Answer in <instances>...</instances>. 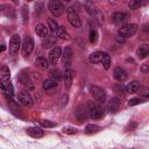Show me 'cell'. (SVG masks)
Instances as JSON below:
<instances>
[{"instance_id": "cell-1", "label": "cell", "mask_w": 149, "mask_h": 149, "mask_svg": "<svg viewBox=\"0 0 149 149\" xmlns=\"http://www.w3.org/2000/svg\"><path fill=\"white\" fill-rule=\"evenodd\" d=\"M87 113L91 119L97 120V119H101L105 115V109L101 106V104L88 101L87 102Z\"/></svg>"}, {"instance_id": "cell-2", "label": "cell", "mask_w": 149, "mask_h": 149, "mask_svg": "<svg viewBox=\"0 0 149 149\" xmlns=\"http://www.w3.org/2000/svg\"><path fill=\"white\" fill-rule=\"evenodd\" d=\"M136 31H137V24H135V23H127V24L122 26L119 29L118 34H119V36H121L123 38H128L130 36H133Z\"/></svg>"}, {"instance_id": "cell-3", "label": "cell", "mask_w": 149, "mask_h": 149, "mask_svg": "<svg viewBox=\"0 0 149 149\" xmlns=\"http://www.w3.org/2000/svg\"><path fill=\"white\" fill-rule=\"evenodd\" d=\"M66 14H68V20H69V22H70V24H71L72 27L79 28V27L81 26V21H80V19H79V15H78V13L74 10L73 7H69V8L66 9Z\"/></svg>"}, {"instance_id": "cell-4", "label": "cell", "mask_w": 149, "mask_h": 149, "mask_svg": "<svg viewBox=\"0 0 149 149\" xmlns=\"http://www.w3.org/2000/svg\"><path fill=\"white\" fill-rule=\"evenodd\" d=\"M64 6H63V3L61 2V1H58V0H51L50 2H49V10H50V13L55 16V17H58V16H61L63 13H64Z\"/></svg>"}, {"instance_id": "cell-5", "label": "cell", "mask_w": 149, "mask_h": 149, "mask_svg": "<svg viewBox=\"0 0 149 149\" xmlns=\"http://www.w3.org/2000/svg\"><path fill=\"white\" fill-rule=\"evenodd\" d=\"M33 49H34V40L31 36L27 35L22 43V56L28 57L33 52Z\"/></svg>"}, {"instance_id": "cell-6", "label": "cell", "mask_w": 149, "mask_h": 149, "mask_svg": "<svg viewBox=\"0 0 149 149\" xmlns=\"http://www.w3.org/2000/svg\"><path fill=\"white\" fill-rule=\"evenodd\" d=\"M91 94L98 101V104H102L106 99V91L100 86H92L91 87Z\"/></svg>"}, {"instance_id": "cell-7", "label": "cell", "mask_w": 149, "mask_h": 149, "mask_svg": "<svg viewBox=\"0 0 149 149\" xmlns=\"http://www.w3.org/2000/svg\"><path fill=\"white\" fill-rule=\"evenodd\" d=\"M21 45V38L19 34H14L9 41V54L12 56H15L19 52V48Z\"/></svg>"}, {"instance_id": "cell-8", "label": "cell", "mask_w": 149, "mask_h": 149, "mask_svg": "<svg viewBox=\"0 0 149 149\" xmlns=\"http://www.w3.org/2000/svg\"><path fill=\"white\" fill-rule=\"evenodd\" d=\"M17 99H19V101H20L23 106H27V107H30V106H33V104H34V100H33V98H31V95L29 94L28 91H22V92H20L19 95H17Z\"/></svg>"}, {"instance_id": "cell-9", "label": "cell", "mask_w": 149, "mask_h": 149, "mask_svg": "<svg viewBox=\"0 0 149 149\" xmlns=\"http://www.w3.org/2000/svg\"><path fill=\"white\" fill-rule=\"evenodd\" d=\"M61 56H62V49H61V47H54L52 50L49 54V59L48 61H49V63H51L52 65H55L59 61Z\"/></svg>"}, {"instance_id": "cell-10", "label": "cell", "mask_w": 149, "mask_h": 149, "mask_svg": "<svg viewBox=\"0 0 149 149\" xmlns=\"http://www.w3.org/2000/svg\"><path fill=\"white\" fill-rule=\"evenodd\" d=\"M74 116L77 118V120L79 122H83L84 120L87 119L88 116V113H87V108L84 107V106H79L76 111H74Z\"/></svg>"}, {"instance_id": "cell-11", "label": "cell", "mask_w": 149, "mask_h": 149, "mask_svg": "<svg viewBox=\"0 0 149 149\" xmlns=\"http://www.w3.org/2000/svg\"><path fill=\"white\" fill-rule=\"evenodd\" d=\"M113 77H114V79H116L118 81H123V80H126L127 78H128V74H127V72L122 69V68H115L114 69V71H113Z\"/></svg>"}, {"instance_id": "cell-12", "label": "cell", "mask_w": 149, "mask_h": 149, "mask_svg": "<svg viewBox=\"0 0 149 149\" xmlns=\"http://www.w3.org/2000/svg\"><path fill=\"white\" fill-rule=\"evenodd\" d=\"M63 79H64V86L65 88H70L71 84H72V79H73V71L68 68L65 70V72L63 73Z\"/></svg>"}, {"instance_id": "cell-13", "label": "cell", "mask_w": 149, "mask_h": 149, "mask_svg": "<svg viewBox=\"0 0 149 149\" xmlns=\"http://www.w3.org/2000/svg\"><path fill=\"white\" fill-rule=\"evenodd\" d=\"M128 15L126 13H121V12H115L112 14V22H114L115 24H120V23H123L126 20H127Z\"/></svg>"}, {"instance_id": "cell-14", "label": "cell", "mask_w": 149, "mask_h": 149, "mask_svg": "<svg viewBox=\"0 0 149 149\" xmlns=\"http://www.w3.org/2000/svg\"><path fill=\"white\" fill-rule=\"evenodd\" d=\"M27 134L34 139H40L44 135V132L42 130V128H38V127H30V128H27Z\"/></svg>"}, {"instance_id": "cell-15", "label": "cell", "mask_w": 149, "mask_h": 149, "mask_svg": "<svg viewBox=\"0 0 149 149\" xmlns=\"http://www.w3.org/2000/svg\"><path fill=\"white\" fill-rule=\"evenodd\" d=\"M0 90H1L2 92H5L6 94H9L10 97L14 94V88H13V86H12L10 83L0 80Z\"/></svg>"}, {"instance_id": "cell-16", "label": "cell", "mask_w": 149, "mask_h": 149, "mask_svg": "<svg viewBox=\"0 0 149 149\" xmlns=\"http://www.w3.org/2000/svg\"><path fill=\"white\" fill-rule=\"evenodd\" d=\"M119 106H120V102H119V99L118 98H112L107 102V109L111 113H115L119 109Z\"/></svg>"}, {"instance_id": "cell-17", "label": "cell", "mask_w": 149, "mask_h": 149, "mask_svg": "<svg viewBox=\"0 0 149 149\" xmlns=\"http://www.w3.org/2000/svg\"><path fill=\"white\" fill-rule=\"evenodd\" d=\"M56 44V38L52 36V35H48L43 38L42 41V47L44 49H48V48H51V47H55Z\"/></svg>"}, {"instance_id": "cell-18", "label": "cell", "mask_w": 149, "mask_h": 149, "mask_svg": "<svg viewBox=\"0 0 149 149\" xmlns=\"http://www.w3.org/2000/svg\"><path fill=\"white\" fill-rule=\"evenodd\" d=\"M102 55H104V51H94L88 56V62L92 63V64L100 63L101 58H102Z\"/></svg>"}, {"instance_id": "cell-19", "label": "cell", "mask_w": 149, "mask_h": 149, "mask_svg": "<svg viewBox=\"0 0 149 149\" xmlns=\"http://www.w3.org/2000/svg\"><path fill=\"white\" fill-rule=\"evenodd\" d=\"M35 33L40 37H45V36H48V28L43 23H37L35 27Z\"/></svg>"}, {"instance_id": "cell-20", "label": "cell", "mask_w": 149, "mask_h": 149, "mask_svg": "<svg viewBox=\"0 0 149 149\" xmlns=\"http://www.w3.org/2000/svg\"><path fill=\"white\" fill-rule=\"evenodd\" d=\"M139 88H140V83L136 81V80L130 81L129 84H127V85L125 86V91H126L127 93H135V92L139 91Z\"/></svg>"}, {"instance_id": "cell-21", "label": "cell", "mask_w": 149, "mask_h": 149, "mask_svg": "<svg viewBox=\"0 0 149 149\" xmlns=\"http://www.w3.org/2000/svg\"><path fill=\"white\" fill-rule=\"evenodd\" d=\"M9 78H10V71H9L8 66H6V65L0 66V80L7 81V80H9Z\"/></svg>"}, {"instance_id": "cell-22", "label": "cell", "mask_w": 149, "mask_h": 149, "mask_svg": "<svg viewBox=\"0 0 149 149\" xmlns=\"http://www.w3.org/2000/svg\"><path fill=\"white\" fill-rule=\"evenodd\" d=\"M49 64H50L49 61L43 56H40V57L36 58V65L42 70H47L49 68Z\"/></svg>"}, {"instance_id": "cell-23", "label": "cell", "mask_w": 149, "mask_h": 149, "mask_svg": "<svg viewBox=\"0 0 149 149\" xmlns=\"http://www.w3.org/2000/svg\"><path fill=\"white\" fill-rule=\"evenodd\" d=\"M42 87L44 91H51L55 87H57V81H55L52 79H45L42 84Z\"/></svg>"}, {"instance_id": "cell-24", "label": "cell", "mask_w": 149, "mask_h": 149, "mask_svg": "<svg viewBox=\"0 0 149 149\" xmlns=\"http://www.w3.org/2000/svg\"><path fill=\"white\" fill-rule=\"evenodd\" d=\"M71 57H72V49L70 47H65L64 48V51H63V58H64V63L68 66H70Z\"/></svg>"}, {"instance_id": "cell-25", "label": "cell", "mask_w": 149, "mask_h": 149, "mask_svg": "<svg viewBox=\"0 0 149 149\" xmlns=\"http://www.w3.org/2000/svg\"><path fill=\"white\" fill-rule=\"evenodd\" d=\"M55 34H56L57 37H59V38H62V40H66V41L70 40V35H69V34L65 31V29H64L63 27H61V26L58 27V29L56 30Z\"/></svg>"}, {"instance_id": "cell-26", "label": "cell", "mask_w": 149, "mask_h": 149, "mask_svg": "<svg viewBox=\"0 0 149 149\" xmlns=\"http://www.w3.org/2000/svg\"><path fill=\"white\" fill-rule=\"evenodd\" d=\"M136 52H137L139 58H141V59L147 58V57H148V47H147V44H142V45L137 49Z\"/></svg>"}, {"instance_id": "cell-27", "label": "cell", "mask_w": 149, "mask_h": 149, "mask_svg": "<svg viewBox=\"0 0 149 149\" xmlns=\"http://www.w3.org/2000/svg\"><path fill=\"white\" fill-rule=\"evenodd\" d=\"M100 63H102L104 69L108 70V69H109V66H111V56H109L108 54L104 52V55H102V58H101V62H100Z\"/></svg>"}, {"instance_id": "cell-28", "label": "cell", "mask_w": 149, "mask_h": 149, "mask_svg": "<svg viewBox=\"0 0 149 149\" xmlns=\"http://www.w3.org/2000/svg\"><path fill=\"white\" fill-rule=\"evenodd\" d=\"M50 79H52V80H55V81H59V80H62L63 79V74L61 73V71L59 70H57V69H54L51 72H50Z\"/></svg>"}, {"instance_id": "cell-29", "label": "cell", "mask_w": 149, "mask_h": 149, "mask_svg": "<svg viewBox=\"0 0 149 149\" xmlns=\"http://www.w3.org/2000/svg\"><path fill=\"white\" fill-rule=\"evenodd\" d=\"M99 129H100L99 126L93 125V123H88V125L85 127V133H86V134H93V133H97Z\"/></svg>"}, {"instance_id": "cell-30", "label": "cell", "mask_w": 149, "mask_h": 149, "mask_svg": "<svg viewBox=\"0 0 149 149\" xmlns=\"http://www.w3.org/2000/svg\"><path fill=\"white\" fill-rule=\"evenodd\" d=\"M38 123L44 127V128H52V127H56V123L52 122V121H49V120H40Z\"/></svg>"}, {"instance_id": "cell-31", "label": "cell", "mask_w": 149, "mask_h": 149, "mask_svg": "<svg viewBox=\"0 0 149 149\" xmlns=\"http://www.w3.org/2000/svg\"><path fill=\"white\" fill-rule=\"evenodd\" d=\"M48 24H49V29H50V31L54 33V34L56 33V30H57L58 27H59L58 23H57L55 20H49V21H48Z\"/></svg>"}, {"instance_id": "cell-32", "label": "cell", "mask_w": 149, "mask_h": 149, "mask_svg": "<svg viewBox=\"0 0 149 149\" xmlns=\"http://www.w3.org/2000/svg\"><path fill=\"white\" fill-rule=\"evenodd\" d=\"M97 38H98V33H97V30L91 29V30H90V35H88L90 42H91V43H95V42H97Z\"/></svg>"}, {"instance_id": "cell-33", "label": "cell", "mask_w": 149, "mask_h": 149, "mask_svg": "<svg viewBox=\"0 0 149 149\" xmlns=\"http://www.w3.org/2000/svg\"><path fill=\"white\" fill-rule=\"evenodd\" d=\"M77 132H78V129L74 128V127H71V126H69V127H64V128H63V133L69 134V135H73V134H76Z\"/></svg>"}, {"instance_id": "cell-34", "label": "cell", "mask_w": 149, "mask_h": 149, "mask_svg": "<svg viewBox=\"0 0 149 149\" xmlns=\"http://www.w3.org/2000/svg\"><path fill=\"white\" fill-rule=\"evenodd\" d=\"M143 3H144L143 1H130V2L128 3V6H129L130 9H136V8L141 7Z\"/></svg>"}, {"instance_id": "cell-35", "label": "cell", "mask_w": 149, "mask_h": 149, "mask_svg": "<svg viewBox=\"0 0 149 149\" xmlns=\"http://www.w3.org/2000/svg\"><path fill=\"white\" fill-rule=\"evenodd\" d=\"M139 91H140V95H142V97H144V98L149 97V90H148V87H144V86H140ZM139 91H137V92H139Z\"/></svg>"}, {"instance_id": "cell-36", "label": "cell", "mask_w": 149, "mask_h": 149, "mask_svg": "<svg viewBox=\"0 0 149 149\" xmlns=\"http://www.w3.org/2000/svg\"><path fill=\"white\" fill-rule=\"evenodd\" d=\"M142 102V99L141 98H133L128 101V106H135V105H139Z\"/></svg>"}, {"instance_id": "cell-37", "label": "cell", "mask_w": 149, "mask_h": 149, "mask_svg": "<svg viewBox=\"0 0 149 149\" xmlns=\"http://www.w3.org/2000/svg\"><path fill=\"white\" fill-rule=\"evenodd\" d=\"M22 17H23V22L28 21V7H27V5H24L22 7Z\"/></svg>"}, {"instance_id": "cell-38", "label": "cell", "mask_w": 149, "mask_h": 149, "mask_svg": "<svg viewBox=\"0 0 149 149\" xmlns=\"http://www.w3.org/2000/svg\"><path fill=\"white\" fill-rule=\"evenodd\" d=\"M68 99H69V97H68V94H64L63 95V98H62V100H61V106L62 107H64V106H66V104H68Z\"/></svg>"}, {"instance_id": "cell-39", "label": "cell", "mask_w": 149, "mask_h": 149, "mask_svg": "<svg viewBox=\"0 0 149 149\" xmlns=\"http://www.w3.org/2000/svg\"><path fill=\"white\" fill-rule=\"evenodd\" d=\"M141 71L142 72H149V68H148V64H142V66H141Z\"/></svg>"}, {"instance_id": "cell-40", "label": "cell", "mask_w": 149, "mask_h": 149, "mask_svg": "<svg viewBox=\"0 0 149 149\" xmlns=\"http://www.w3.org/2000/svg\"><path fill=\"white\" fill-rule=\"evenodd\" d=\"M6 49V47H5V44H0V52H2L3 50Z\"/></svg>"}]
</instances>
